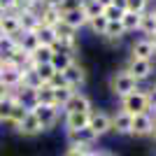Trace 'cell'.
I'll return each mask as SVG.
<instances>
[{"instance_id": "f546056e", "label": "cell", "mask_w": 156, "mask_h": 156, "mask_svg": "<svg viewBox=\"0 0 156 156\" xmlns=\"http://www.w3.org/2000/svg\"><path fill=\"white\" fill-rule=\"evenodd\" d=\"M147 5H149V0H124V9L133 14H144Z\"/></svg>"}, {"instance_id": "4fadbf2b", "label": "cell", "mask_w": 156, "mask_h": 156, "mask_svg": "<svg viewBox=\"0 0 156 156\" xmlns=\"http://www.w3.org/2000/svg\"><path fill=\"white\" fill-rule=\"evenodd\" d=\"M37 16H40V26L44 28H56L61 23V14L56 7H49V5H42L37 9Z\"/></svg>"}, {"instance_id": "603a6c76", "label": "cell", "mask_w": 156, "mask_h": 156, "mask_svg": "<svg viewBox=\"0 0 156 156\" xmlns=\"http://www.w3.org/2000/svg\"><path fill=\"white\" fill-rule=\"evenodd\" d=\"M35 35H37V42H40V44L51 47V49H54V44H56V30H54V28L40 26L37 30H35Z\"/></svg>"}, {"instance_id": "83f0119b", "label": "cell", "mask_w": 156, "mask_h": 156, "mask_svg": "<svg viewBox=\"0 0 156 156\" xmlns=\"http://www.w3.org/2000/svg\"><path fill=\"white\" fill-rule=\"evenodd\" d=\"M82 12L86 14V19L91 21V19H96V16L103 14V5H98L96 0H84L82 2Z\"/></svg>"}, {"instance_id": "60d3db41", "label": "cell", "mask_w": 156, "mask_h": 156, "mask_svg": "<svg viewBox=\"0 0 156 156\" xmlns=\"http://www.w3.org/2000/svg\"><path fill=\"white\" fill-rule=\"evenodd\" d=\"M91 156H114V154H110V151H105V149H93Z\"/></svg>"}, {"instance_id": "681fc988", "label": "cell", "mask_w": 156, "mask_h": 156, "mask_svg": "<svg viewBox=\"0 0 156 156\" xmlns=\"http://www.w3.org/2000/svg\"><path fill=\"white\" fill-rule=\"evenodd\" d=\"M151 14H154V16H156V9H154V12H151Z\"/></svg>"}, {"instance_id": "d590c367", "label": "cell", "mask_w": 156, "mask_h": 156, "mask_svg": "<svg viewBox=\"0 0 156 156\" xmlns=\"http://www.w3.org/2000/svg\"><path fill=\"white\" fill-rule=\"evenodd\" d=\"M91 154L93 149H89V147H68L63 156H91Z\"/></svg>"}, {"instance_id": "bcb514c9", "label": "cell", "mask_w": 156, "mask_h": 156, "mask_svg": "<svg viewBox=\"0 0 156 156\" xmlns=\"http://www.w3.org/2000/svg\"><path fill=\"white\" fill-rule=\"evenodd\" d=\"M149 137H151V140H154V142H156V121H154V128H151V133H149Z\"/></svg>"}, {"instance_id": "9c48e42d", "label": "cell", "mask_w": 156, "mask_h": 156, "mask_svg": "<svg viewBox=\"0 0 156 156\" xmlns=\"http://www.w3.org/2000/svg\"><path fill=\"white\" fill-rule=\"evenodd\" d=\"M154 128V117H151L149 112H144V114H135L133 117V126H130V135L135 137H147Z\"/></svg>"}, {"instance_id": "74e56055", "label": "cell", "mask_w": 156, "mask_h": 156, "mask_svg": "<svg viewBox=\"0 0 156 156\" xmlns=\"http://www.w3.org/2000/svg\"><path fill=\"white\" fill-rule=\"evenodd\" d=\"M16 2H19V0H0V9H2V12H14V9H16Z\"/></svg>"}, {"instance_id": "30bf717a", "label": "cell", "mask_w": 156, "mask_h": 156, "mask_svg": "<svg viewBox=\"0 0 156 156\" xmlns=\"http://www.w3.org/2000/svg\"><path fill=\"white\" fill-rule=\"evenodd\" d=\"M40 9V7H37ZM37 9H14L16 12V19H19V26L23 33H35L40 28V16Z\"/></svg>"}, {"instance_id": "ee69618b", "label": "cell", "mask_w": 156, "mask_h": 156, "mask_svg": "<svg viewBox=\"0 0 156 156\" xmlns=\"http://www.w3.org/2000/svg\"><path fill=\"white\" fill-rule=\"evenodd\" d=\"M5 65H7V63H5V58H2V56H0V75H2V72H5Z\"/></svg>"}, {"instance_id": "4dcf8cb0", "label": "cell", "mask_w": 156, "mask_h": 156, "mask_svg": "<svg viewBox=\"0 0 156 156\" xmlns=\"http://www.w3.org/2000/svg\"><path fill=\"white\" fill-rule=\"evenodd\" d=\"M86 26H89V28L93 30V35H100V37H103V35H105V28H107V19H105L103 14H100V16L91 19L89 23H86Z\"/></svg>"}, {"instance_id": "7a4b0ae2", "label": "cell", "mask_w": 156, "mask_h": 156, "mask_svg": "<svg viewBox=\"0 0 156 156\" xmlns=\"http://www.w3.org/2000/svg\"><path fill=\"white\" fill-rule=\"evenodd\" d=\"M135 89H137V82L130 77L126 70H119V72H114L110 77V91L114 93V96H119V98L133 93Z\"/></svg>"}, {"instance_id": "277c9868", "label": "cell", "mask_w": 156, "mask_h": 156, "mask_svg": "<svg viewBox=\"0 0 156 156\" xmlns=\"http://www.w3.org/2000/svg\"><path fill=\"white\" fill-rule=\"evenodd\" d=\"M65 137H68V147H89V149H93V144L98 142V135L89 126L77 128V130H65Z\"/></svg>"}, {"instance_id": "f1b7e54d", "label": "cell", "mask_w": 156, "mask_h": 156, "mask_svg": "<svg viewBox=\"0 0 156 156\" xmlns=\"http://www.w3.org/2000/svg\"><path fill=\"white\" fill-rule=\"evenodd\" d=\"M121 26H124V30H126V33L137 30V26H140V14L124 12V16H121Z\"/></svg>"}, {"instance_id": "7402d4cb", "label": "cell", "mask_w": 156, "mask_h": 156, "mask_svg": "<svg viewBox=\"0 0 156 156\" xmlns=\"http://www.w3.org/2000/svg\"><path fill=\"white\" fill-rule=\"evenodd\" d=\"M16 44H19L23 51L33 54L40 47V42H37V35H35V33H21V37L16 40Z\"/></svg>"}, {"instance_id": "ffe728a7", "label": "cell", "mask_w": 156, "mask_h": 156, "mask_svg": "<svg viewBox=\"0 0 156 156\" xmlns=\"http://www.w3.org/2000/svg\"><path fill=\"white\" fill-rule=\"evenodd\" d=\"M137 30L142 33L144 37H151V35H156V16H154L151 12L140 14V26H137Z\"/></svg>"}, {"instance_id": "4316f807", "label": "cell", "mask_w": 156, "mask_h": 156, "mask_svg": "<svg viewBox=\"0 0 156 156\" xmlns=\"http://www.w3.org/2000/svg\"><path fill=\"white\" fill-rule=\"evenodd\" d=\"M72 93H75V89H70V86H63V89H54V105H56L58 110H63V105L70 100Z\"/></svg>"}, {"instance_id": "b9f144b4", "label": "cell", "mask_w": 156, "mask_h": 156, "mask_svg": "<svg viewBox=\"0 0 156 156\" xmlns=\"http://www.w3.org/2000/svg\"><path fill=\"white\" fill-rule=\"evenodd\" d=\"M61 0H42V5H49V7H58Z\"/></svg>"}, {"instance_id": "e0dca14e", "label": "cell", "mask_w": 156, "mask_h": 156, "mask_svg": "<svg viewBox=\"0 0 156 156\" xmlns=\"http://www.w3.org/2000/svg\"><path fill=\"white\" fill-rule=\"evenodd\" d=\"M63 126H65V130H77V128L89 126V112H75V114H65Z\"/></svg>"}, {"instance_id": "e575fe53", "label": "cell", "mask_w": 156, "mask_h": 156, "mask_svg": "<svg viewBox=\"0 0 156 156\" xmlns=\"http://www.w3.org/2000/svg\"><path fill=\"white\" fill-rule=\"evenodd\" d=\"M12 105H14V98H12V96H7L5 100H0V121H5V119L9 117Z\"/></svg>"}, {"instance_id": "2e32d148", "label": "cell", "mask_w": 156, "mask_h": 156, "mask_svg": "<svg viewBox=\"0 0 156 156\" xmlns=\"http://www.w3.org/2000/svg\"><path fill=\"white\" fill-rule=\"evenodd\" d=\"M61 21H63L65 26H70L72 30H79V28H84L86 23H89L86 14L82 12V7H79V9H72V12H68V14H63V16H61Z\"/></svg>"}, {"instance_id": "44dd1931", "label": "cell", "mask_w": 156, "mask_h": 156, "mask_svg": "<svg viewBox=\"0 0 156 156\" xmlns=\"http://www.w3.org/2000/svg\"><path fill=\"white\" fill-rule=\"evenodd\" d=\"M72 61H75V58H72L68 51H61V49H56V51L51 54V61H49V65H51L56 72H63L65 68L72 63Z\"/></svg>"}, {"instance_id": "5b68a950", "label": "cell", "mask_w": 156, "mask_h": 156, "mask_svg": "<svg viewBox=\"0 0 156 156\" xmlns=\"http://www.w3.org/2000/svg\"><path fill=\"white\" fill-rule=\"evenodd\" d=\"M89 128H91L98 137H103L105 133L112 130V114H107V112H103V110H91L89 112Z\"/></svg>"}, {"instance_id": "ba28073f", "label": "cell", "mask_w": 156, "mask_h": 156, "mask_svg": "<svg viewBox=\"0 0 156 156\" xmlns=\"http://www.w3.org/2000/svg\"><path fill=\"white\" fill-rule=\"evenodd\" d=\"M93 105H91V98L82 91H75L70 96V100L63 105V114H75V112H91Z\"/></svg>"}, {"instance_id": "9a60e30c", "label": "cell", "mask_w": 156, "mask_h": 156, "mask_svg": "<svg viewBox=\"0 0 156 156\" xmlns=\"http://www.w3.org/2000/svg\"><path fill=\"white\" fill-rule=\"evenodd\" d=\"M0 82H2L9 91L19 89L21 86V68H16V65H5V72L0 75Z\"/></svg>"}, {"instance_id": "7dc6e473", "label": "cell", "mask_w": 156, "mask_h": 156, "mask_svg": "<svg viewBox=\"0 0 156 156\" xmlns=\"http://www.w3.org/2000/svg\"><path fill=\"white\" fill-rule=\"evenodd\" d=\"M151 110H154V121H156V107H151Z\"/></svg>"}, {"instance_id": "8d00e7d4", "label": "cell", "mask_w": 156, "mask_h": 156, "mask_svg": "<svg viewBox=\"0 0 156 156\" xmlns=\"http://www.w3.org/2000/svg\"><path fill=\"white\" fill-rule=\"evenodd\" d=\"M47 84L51 86V89H63V86H68V82H65L63 72H54V75H51V79H49Z\"/></svg>"}, {"instance_id": "816d5d0a", "label": "cell", "mask_w": 156, "mask_h": 156, "mask_svg": "<svg viewBox=\"0 0 156 156\" xmlns=\"http://www.w3.org/2000/svg\"><path fill=\"white\" fill-rule=\"evenodd\" d=\"M154 86H156V82H154Z\"/></svg>"}, {"instance_id": "7c38bea8", "label": "cell", "mask_w": 156, "mask_h": 156, "mask_svg": "<svg viewBox=\"0 0 156 156\" xmlns=\"http://www.w3.org/2000/svg\"><path fill=\"white\" fill-rule=\"evenodd\" d=\"M16 133H19V135H23V137H37L40 133H44V130H42L40 121L35 119V114H33V112H28V114H26V119H23V121L19 124Z\"/></svg>"}, {"instance_id": "8992f818", "label": "cell", "mask_w": 156, "mask_h": 156, "mask_svg": "<svg viewBox=\"0 0 156 156\" xmlns=\"http://www.w3.org/2000/svg\"><path fill=\"white\" fill-rule=\"evenodd\" d=\"M126 72H128L130 77L135 79L137 84H140L142 79H149V77H151V72H154V65H151V61H147V58H135V56H130Z\"/></svg>"}, {"instance_id": "7bdbcfd3", "label": "cell", "mask_w": 156, "mask_h": 156, "mask_svg": "<svg viewBox=\"0 0 156 156\" xmlns=\"http://www.w3.org/2000/svg\"><path fill=\"white\" fill-rule=\"evenodd\" d=\"M98 5H103V7H107V5H112V2H114V0H96Z\"/></svg>"}, {"instance_id": "5bb4252c", "label": "cell", "mask_w": 156, "mask_h": 156, "mask_svg": "<svg viewBox=\"0 0 156 156\" xmlns=\"http://www.w3.org/2000/svg\"><path fill=\"white\" fill-rule=\"evenodd\" d=\"M130 126H133V117L126 114V112L119 110L114 117H112V130L117 135H130Z\"/></svg>"}, {"instance_id": "d6a6232c", "label": "cell", "mask_w": 156, "mask_h": 156, "mask_svg": "<svg viewBox=\"0 0 156 156\" xmlns=\"http://www.w3.org/2000/svg\"><path fill=\"white\" fill-rule=\"evenodd\" d=\"M103 16H105L107 21H121L124 9H121V7H117V5H107V7H103Z\"/></svg>"}, {"instance_id": "c3c4849f", "label": "cell", "mask_w": 156, "mask_h": 156, "mask_svg": "<svg viewBox=\"0 0 156 156\" xmlns=\"http://www.w3.org/2000/svg\"><path fill=\"white\" fill-rule=\"evenodd\" d=\"M2 14H5V12H2V9H0V19H2Z\"/></svg>"}, {"instance_id": "d4e9b609", "label": "cell", "mask_w": 156, "mask_h": 156, "mask_svg": "<svg viewBox=\"0 0 156 156\" xmlns=\"http://www.w3.org/2000/svg\"><path fill=\"white\" fill-rule=\"evenodd\" d=\"M51 54H54V49L51 47H44V44H40L35 51L30 54V61L35 65H42V63H49L51 61Z\"/></svg>"}, {"instance_id": "f35d334b", "label": "cell", "mask_w": 156, "mask_h": 156, "mask_svg": "<svg viewBox=\"0 0 156 156\" xmlns=\"http://www.w3.org/2000/svg\"><path fill=\"white\" fill-rule=\"evenodd\" d=\"M147 98H149V110L156 107V86H151L149 91H147Z\"/></svg>"}, {"instance_id": "8fae6325", "label": "cell", "mask_w": 156, "mask_h": 156, "mask_svg": "<svg viewBox=\"0 0 156 156\" xmlns=\"http://www.w3.org/2000/svg\"><path fill=\"white\" fill-rule=\"evenodd\" d=\"M19 33H21V26H19V19H16V12H5L0 19V35L14 40Z\"/></svg>"}, {"instance_id": "836d02e7", "label": "cell", "mask_w": 156, "mask_h": 156, "mask_svg": "<svg viewBox=\"0 0 156 156\" xmlns=\"http://www.w3.org/2000/svg\"><path fill=\"white\" fill-rule=\"evenodd\" d=\"M82 2H84V0H61L56 9H58V14L63 16V14L72 12V9H79V7H82Z\"/></svg>"}, {"instance_id": "f6af8a7d", "label": "cell", "mask_w": 156, "mask_h": 156, "mask_svg": "<svg viewBox=\"0 0 156 156\" xmlns=\"http://www.w3.org/2000/svg\"><path fill=\"white\" fill-rule=\"evenodd\" d=\"M151 42V47H154V54H156V35H151V37H147Z\"/></svg>"}, {"instance_id": "d6986e66", "label": "cell", "mask_w": 156, "mask_h": 156, "mask_svg": "<svg viewBox=\"0 0 156 156\" xmlns=\"http://www.w3.org/2000/svg\"><path fill=\"white\" fill-rule=\"evenodd\" d=\"M130 56H135V58H147V61H151V56H154V47H151V42L147 37H142V40H137L135 44L130 47Z\"/></svg>"}, {"instance_id": "1f68e13d", "label": "cell", "mask_w": 156, "mask_h": 156, "mask_svg": "<svg viewBox=\"0 0 156 156\" xmlns=\"http://www.w3.org/2000/svg\"><path fill=\"white\" fill-rule=\"evenodd\" d=\"M54 68L49 63H42V65H35V75H37L40 77V82H42V84H47V82H49V79H51V75H54Z\"/></svg>"}, {"instance_id": "52a82bcc", "label": "cell", "mask_w": 156, "mask_h": 156, "mask_svg": "<svg viewBox=\"0 0 156 156\" xmlns=\"http://www.w3.org/2000/svg\"><path fill=\"white\" fill-rule=\"evenodd\" d=\"M63 77H65V82H68V86L75 89V91H79V89L86 84V70H84V65H79L77 61H72L63 70Z\"/></svg>"}, {"instance_id": "ab89813d", "label": "cell", "mask_w": 156, "mask_h": 156, "mask_svg": "<svg viewBox=\"0 0 156 156\" xmlns=\"http://www.w3.org/2000/svg\"><path fill=\"white\" fill-rule=\"evenodd\" d=\"M7 96H12V91H9V89H7V86L2 84V82H0V100H5Z\"/></svg>"}, {"instance_id": "3957f363", "label": "cell", "mask_w": 156, "mask_h": 156, "mask_svg": "<svg viewBox=\"0 0 156 156\" xmlns=\"http://www.w3.org/2000/svg\"><path fill=\"white\" fill-rule=\"evenodd\" d=\"M30 112L35 114V119L40 121L42 130H51L54 126L58 124V117H61V110L56 107V105H35Z\"/></svg>"}, {"instance_id": "6da1fadb", "label": "cell", "mask_w": 156, "mask_h": 156, "mask_svg": "<svg viewBox=\"0 0 156 156\" xmlns=\"http://www.w3.org/2000/svg\"><path fill=\"white\" fill-rule=\"evenodd\" d=\"M121 112H126V114H130V117L149 112V98H147V91L135 89L133 93L124 96V98H121Z\"/></svg>"}, {"instance_id": "cb8c5ba5", "label": "cell", "mask_w": 156, "mask_h": 156, "mask_svg": "<svg viewBox=\"0 0 156 156\" xmlns=\"http://www.w3.org/2000/svg\"><path fill=\"white\" fill-rule=\"evenodd\" d=\"M124 35H126V30H124V26H121V21H107V28H105V35H103V37L117 42V40H121Z\"/></svg>"}, {"instance_id": "484cf974", "label": "cell", "mask_w": 156, "mask_h": 156, "mask_svg": "<svg viewBox=\"0 0 156 156\" xmlns=\"http://www.w3.org/2000/svg\"><path fill=\"white\" fill-rule=\"evenodd\" d=\"M35 100L37 105H54V89L49 84H42L40 89H35Z\"/></svg>"}, {"instance_id": "f907efd6", "label": "cell", "mask_w": 156, "mask_h": 156, "mask_svg": "<svg viewBox=\"0 0 156 156\" xmlns=\"http://www.w3.org/2000/svg\"><path fill=\"white\" fill-rule=\"evenodd\" d=\"M0 40H2V35H0Z\"/></svg>"}, {"instance_id": "ac0fdd59", "label": "cell", "mask_w": 156, "mask_h": 156, "mask_svg": "<svg viewBox=\"0 0 156 156\" xmlns=\"http://www.w3.org/2000/svg\"><path fill=\"white\" fill-rule=\"evenodd\" d=\"M26 114H28V110L23 107V105H19L16 100H14L12 110H9V117H7L5 121H2V124H7L9 128H14V130H16V128H19V124L23 121V119H26Z\"/></svg>"}]
</instances>
